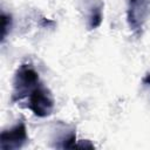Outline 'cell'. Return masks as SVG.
<instances>
[{
  "label": "cell",
  "mask_w": 150,
  "mask_h": 150,
  "mask_svg": "<svg viewBox=\"0 0 150 150\" xmlns=\"http://www.w3.org/2000/svg\"><path fill=\"white\" fill-rule=\"evenodd\" d=\"M40 77L32 63H22L19 66L14 80H13V91L11 102H19L28 97L32 91L40 84Z\"/></svg>",
  "instance_id": "6da1fadb"
},
{
  "label": "cell",
  "mask_w": 150,
  "mask_h": 150,
  "mask_svg": "<svg viewBox=\"0 0 150 150\" xmlns=\"http://www.w3.org/2000/svg\"><path fill=\"white\" fill-rule=\"evenodd\" d=\"M27 108L38 117L50 116L54 110V98L50 90L40 83L28 96Z\"/></svg>",
  "instance_id": "7a4b0ae2"
},
{
  "label": "cell",
  "mask_w": 150,
  "mask_h": 150,
  "mask_svg": "<svg viewBox=\"0 0 150 150\" xmlns=\"http://www.w3.org/2000/svg\"><path fill=\"white\" fill-rule=\"evenodd\" d=\"M150 16V0H129L127 8V21L130 29L139 35Z\"/></svg>",
  "instance_id": "3957f363"
},
{
  "label": "cell",
  "mask_w": 150,
  "mask_h": 150,
  "mask_svg": "<svg viewBox=\"0 0 150 150\" xmlns=\"http://www.w3.org/2000/svg\"><path fill=\"white\" fill-rule=\"evenodd\" d=\"M28 141L27 128L23 121L18 122L12 128L6 129L0 135L1 150H16L22 148Z\"/></svg>",
  "instance_id": "277c9868"
},
{
  "label": "cell",
  "mask_w": 150,
  "mask_h": 150,
  "mask_svg": "<svg viewBox=\"0 0 150 150\" xmlns=\"http://www.w3.org/2000/svg\"><path fill=\"white\" fill-rule=\"evenodd\" d=\"M102 8H103L102 2H98L97 5H93L90 7L89 14H88V28L89 29H95L101 25L102 18H103Z\"/></svg>",
  "instance_id": "5b68a950"
},
{
  "label": "cell",
  "mask_w": 150,
  "mask_h": 150,
  "mask_svg": "<svg viewBox=\"0 0 150 150\" xmlns=\"http://www.w3.org/2000/svg\"><path fill=\"white\" fill-rule=\"evenodd\" d=\"M1 21H2V26H1V40L4 41L6 39V35L8 33V30H11L12 27V16L2 13L1 14Z\"/></svg>",
  "instance_id": "8992f818"
},
{
  "label": "cell",
  "mask_w": 150,
  "mask_h": 150,
  "mask_svg": "<svg viewBox=\"0 0 150 150\" xmlns=\"http://www.w3.org/2000/svg\"><path fill=\"white\" fill-rule=\"evenodd\" d=\"M143 84L150 88V73H148L143 79Z\"/></svg>",
  "instance_id": "52a82bcc"
}]
</instances>
